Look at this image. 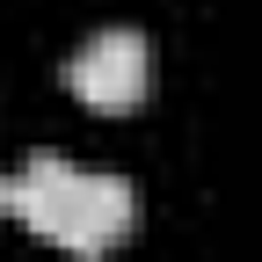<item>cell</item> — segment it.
Here are the masks:
<instances>
[{
  "label": "cell",
  "mask_w": 262,
  "mask_h": 262,
  "mask_svg": "<svg viewBox=\"0 0 262 262\" xmlns=\"http://www.w3.org/2000/svg\"><path fill=\"white\" fill-rule=\"evenodd\" d=\"M153 80V44L139 29H95V37L66 58V88L88 110H131Z\"/></svg>",
  "instance_id": "6da1fadb"
},
{
  "label": "cell",
  "mask_w": 262,
  "mask_h": 262,
  "mask_svg": "<svg viewBox=\"0 0 262 262\" xmlns=\"http://www.w3.org/2000/svg\"><path fill=\"white\" fill-rule=\"evenodd\" d=\"M80 182H88V168H73L66 153H29V160H22V175H15V219L29 226V233L58 241V233H66V219H73Z\"/></svg>",
  "instance_id": "3957f363"
},
{
  "label": "cell",
  "mask_w": 262,
  "mask_h": 262,
  "mask_svg": "<svg viewBox=\"0 0 262 262\" xmlns=\"http://www.w3.org/2000/svg\"><path fill=\"white\" fill-rule=\"evenodd\" d=\"M8 211H15V182L0 175V219H8Z\"/></svg>",
  "instance_id": "277c9868"
},
{
  "label": "cell",
  "mask_w": 262,
  "mask_h": 262,
  "mask_svg": "<svg viewBox=\"0 0 262 262\" xmlns=\"http://www.w3.org/2000/svg\"><path fill=\"white\" fill-rule=\"evenodd\" d=\"M131 226H139V189H131L124 175H95V168H88V182H80V196H73V219H66L58 248H73V255H110Z\"/></svg>",
  "instance_id": "7a4b0ae2"
}]
</instances>
